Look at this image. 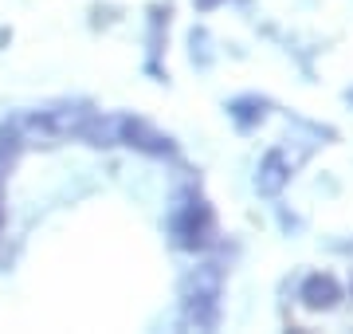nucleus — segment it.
<instances>
[{"label":"nucleus","instance_id":"nucleus-1","mask_svg":"<svg viewBox=\"0 0 353 334\" xmlns=\"http://www.w3.org/2000/svg\"><path fill=\"white\" fill-rule=\"evenodd\" d=\"M173 232H176V244L181 248H204L212 240V213H208V205L204 201H189L176 213Z\"/></svg>","mask_w":353,"mask_h":334},{"label":"nucleus","instance_id":"nucleus-2","mask_svg":"<svg viewBox=\"0 0 353 334\" xmlns=\"http://www.w3.org/2000/svg\"><path fill=\"white\" fill-rule=\"evenodd\" d=\"M299 295H303V303L310 311H330V307H338L341 303V287L330 279V275H310V279L303 283Z\"/></svg>","mask_w":353,"mask_h":334},{"label":"nucleus","instance_id":"nucleus-3","mask_svg":"<svg viewBox=\"0 0 353 334\" xmlns=\"http://www.w3.org/2000/svg\"><path fill=\"white\" fill-rule=\"evenodd\" d=\"M122 126V138L130 141V146H138V150H150V154H169V138H161L157 130L141 126V122H118Z\"/></svg>","mask_w":353,"mask_h":334},{"label":"nucleus","instance_id":"nucleus-4","mask_svg":"<svg viewBox=\"0 0 353 334\" xmlns=\"http://www.w3.org/2000/svg\"><path fill=\"white\" fill-rule=\"evenodd\" d=\"M283 181H287V166H283V157L267 154L263 166H259V177H255L259 193H279V189H283Z\"/></svg>","mask_w":353,"mask_h":334},{"label":"nucleus","instance_id":"nucleus-5","mask_svg":"<svg viewBox=\"0 0 353 334\" xmlns=\"http://www.w3.org/2000/svg\"><path fill=\"white\" fill-rule=\"evenodd\" d=\"M16 154H20V130L0 126V181H4V173L16 166Z\"/></svg>","mask_w":353,"mask_h":334},{"label":"nucleus","instance_id":"nucleus-6","mask_svg":"<svg viewBox=\"0 0 353 334\" xmlns=\"http://www.w3.org/2000/svg\"><path fill=\"white\" fill-rule=\"evenodd\" d=\"M0 228H4V205H0Z\"/></svg>","mask_w":353,"mask_h":334}]
</instances>
